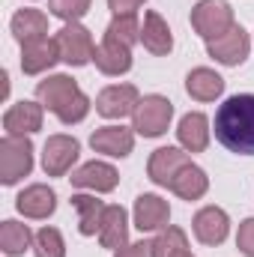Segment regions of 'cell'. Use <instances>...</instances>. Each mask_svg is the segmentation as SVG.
I'll return each instance as SVG.
<instances>
[{"label": "cell", "instance_id": "obj_1", "mask_svg": "<svg viewBox=\"0 0 254 257\" xmlns=\"http://www.w3.org/2000/svg\"><path fill=\"white\" fill-rule=\"evenodd\" d=\"M215 138L230 153L254 156V93L230 96L215 114Z\"/></svg>", "mask_w": 254, "mask_h": 257}, {"label": "cell", "instance_id": "obj_2", "mask_svg": "<svg viewBox=\"0 0 254 257\" xmlns=\"http://www.w3.org/2000/svg\"><path fill=\"white\" fill-rule=\"evenodd\" d=\"M36 96L42 102V108H48L51 114H57V120L72 126L81 123L90 111V99L78 90V84L69 75H51L45 81L36 84Z\"/></svg>", "mask_w": 254, "mask_h": 257}, {"label": "cell", "instance_id": "obj_3", "mask_svg": "<svg viewBox=\"0 0 254 257\" xmlns=\"http://www.w3.org/2000/svg\"><path fill=\"white\" fill-rule=\"evenodd\" d=\"M33 168V144L24 135H6L0 141V180L3 186H15Z\"/></svg>", "mask_w": 254, "mask_h": 257}, {"label": "cell", "instance_id": "obj_4", "mask_svg": "<svg viewBox=\"0 0 254 257\" xmlns=\"http://www.w3.org/2000/svg\"><path fill=\"white\" fill-rule=\"evenodd\" d=\"M174 117V105L165 96H144L132 114V128L144 138H159L165 135Z\"/></svg>", "mask_w": 254, "mask_h": 257}, {"label": "cell", "instance_id": "obj_5", "mask_svg": "<svg viewBox=\"0 0 254 257\" xmlns=\"http://www.w3.org/2000/svg\"><path fill=\"white\" fill-rule=\"evenodd\" d=\"M191 27L206 42L224 36L233 27V9H230V3L227 0H200L191 9Z\"/></svg>", "mask_w": 254, "mask_h": 257}, {"label": "cell", "instance_id": "obj_6", "mask_svg": "<svg viewBox=\"0 0 254 257\" xmlns=\"http://www.w3.org/2000/svg\"><path fill=\"white\" fill-rule=\"evenodd\" d=\"M57 39V48H60V60L69 66H84L93 60V51H96V42L90 36L87 27H81L78 21H69L63 24V30L54 36Z\"/></svg>", "mask_w": 254, "mask_h": 257}, {"label": "cell", "instance_id": "obj_7", "mask_svg": "<svg viewBox=\"0 0 254 257\" xmlns=\"http://www.w3.org/2000/svg\"><path fill=\"white\" fill-rule=\"evenodd\" d=\"M78 153H81V144L69 135H51L45 141V150H42V168L48 177H63L69 174V168L78 162Z\"/></svg>", "mask_w": 254, "mask_h": 257}, {"label": "cell", "instance_id": "obj_8", "mask_svg": "<svg viewBox=\"0 0 254 257\" xmlns=\"http://www.w3.org/2000/svg\"><path fill=\"white\" fill-rule=\"evenodd\" d=\"M248 48H251V39H248V33H245L239 24H233L224 36L206 42L209 57L218 60V63H224V66H239L248 57Z\"/></svg>", "mask_w": 254, "mask_h": 257}, {"label": "cell", "instance_id": "obj_9", "mask_svg": "<svg viewBox=\"0 0 254 257\" xmlns=\"http://www.w3.org/2000/svg\"><path fill=\"white\" fill-rule=\"evenodd\" d=\"M138 102H141V96H138V90H135L132 84H111V87H105V90L99 93L96 111H99L105 120H123L129 114H135Z\"/></svg>", "mask_w": 254, "mask_h": 257}, {"label": "cell", "instance_id": "obj_10", "mask_svg": "<svg viewBox=\"0 0 254 257\" xmlns=\"http://www.w3.org/2000/svg\"><path fill=\"white\" fill-rule=\"evenodd\" d=\"M191 230H194V236H197L203 245H221V242L227 239V233H230V218H227V212L218 209V206H203V209L194 215Z\"/></svg>", "mask_w": 254, "mask_h": 257}, {"label": "cell", "instance_id": "obj_11", "mask_svg": "<svg viewBox=\"0 0 254 257\" xmlns=\"http://www.w3.org/2000/svg\"><path fill=\"white\" fill-rule=\"evenodd\" d=\"M191 159L180 150V147H159L153 156H150V165H147V174L153 183L159 186H171V180L189 165Z\"/></svg>", "mask_w": 254, "mask_h": 257}, {"label": "cell", "instance_id": "obj_12", "mask_svg": "<svg viewBox=\"0 0 254 257\" xmlns=\"http://www.w3.org/2000/svg\"><path fill=\"white\" fill-rule=\"evenodd\" d=\"M72 186H78V189H93V192H114L117 189V183H120V174H117V168L114 165H108V162H87V165H81L72 177Z\"/></svg>", "mask_w": 254, "mask_h": 257}, {"label": "cell", "instance_id": "obj_13", "mask_svg": "<svg viewBox=\"0 0 254 257\" xmlns=\"http://www.w3.org/2000/svg\"><path fill=\"white\" fill-rule=\"evenodd\" d=\"M168 218H171V206L159 194H141L135 200V227L141 233H153V230L168 227Z\"/></svg>", "mask_w": 254, "mask_h": 257}, {"label": "cell", "instance_id": "obj_14", "mask_svg": "<svg viewBox=\"0 0 254 257\" xmlns=\"http://www.w3.org/2000/svg\"><path fill=\"white\" fill-rule=\"evenodd\" d=\"M57 60H60L57 39L42 36V39H33V42H24L21 45V69L27 75H39V72L51 69Z\"/></svg>", "mask_w": 254, "mask_h": 257}, {"label": "cell", "instance_id": "obj_15", "mask_svg": "<svg viewBox=\"0 0 254 257\" xmlns=\"http://www.w3.org/2000/svg\"><path fill=\"white\" fill-rule=\"evenodd\" d=\"M90 147H93L96 153L123 159V156L132 153V147H135V135H132V128H126V126H105V128H96V132L90 135Z\"/></svg>", "mask_w": 254, "mask_h": 257}, {"label": "cell", "instance_id": "obj_16", "mask_svg": "<svg viewBox=\"0 0 254 257\" xmlns=\"http://www.w3.org/2000/svg\"><path fill=\"white\" fill-rule=\"evenodd\" d=\"M141 42H144V48H147L150 54H156V57H165V54H171V48H174V36H171L168 21H165L159 12H153V9L144 15Z\"/></svg>", "mask_w": 254, "mask_h": 257}, {"label": "cell", "instance_id": "obj_17", "mask_svg": "<svg viewBox=\"0 0 254 257\" xmlns=\"http://www.w3.org/2000/svg\"><path fill=\"white\" fill-rule=\"evenodd\" d=\"M93 63L105 75H123V72L132 69V48L117 42V39H111V36H105L102 45L93 51Z\"/></svg>", "mask_w": 254, "mask_h": 257}, {"label": "cell", "instance_id": "obj_18", "mask_svg": "<svg viewBox=\"0 0 254 257\" xmlns=\"http://www.w3.org/2000/svg\"><path fill=\"white\" fill-rule=\"evenodd\" d=\"M15 206L21 215L27 218H48L54 209H57V194L51 192L48 186H27L24 192L15 197Z\"/></svg>", "mask_w": 254, "mask_h": 257}, {"label": "cell", "instance_id": "obj_19", "mask_svg": "<svg viewBox=\"0 0 254 257\" xmlns=\"http://www.w3.org/2000/svg\"><path fill=\"white\" fill-rule=\"evenodd\" d=\"M3 128L6 135H30L42 128V105L36 102H15L3 114Z\"/></svg>", "mask_w": 254, "mask_h": 257}, {"label": "cell", "instance_id": "obj_20", "mask_svg": "<svg viewBox=\"0 0 254 257\" xmlns=\"http://www.w3.org/2000/svg\"><path fill=\"white\" fill-rule=\"evenodd\" d=\"M186 90H189L191 99H197V102H215V99L224 93V78H221L218 72L200 66V69L189 72V78H186Z\"/></svg>", "mask_w": 254, "mask_h": 257}, {"label": "cell", "instance_id": "obj_21", "mask_svg": "<svg viewBox=\"0 0 254 257\" xmlns=\"http://www.w3.org/2000/svg\"><path fill=\"white\" fill-rule=\"evenodd\" d=\"M177 138H180V144H183L189 153H203L206 144H209V120H206L200 111L186 114V117L180 120Z\"/></svg>", "mask_w": 254, "mask_h": 257}, {"label": "cell", "instance_id": "obj_22", "mask_svg": "<svg viewBox=\"0 0 254 257\" xmlns=\"http://www.w3.org/2000/svg\"><path fill=\"white\" fill-rule=\"evenodd\" d=\"M12 33H15V39L21 45L48 36V18H45V12H39V9H18L12 15Z\"/></svg>", "mask_w": 254, "mask_h": 257}, {"label": "cell", "instance_id": "obj_23", "mask_svg": "<svg viewBox=\"0 0 254 257\" xmlns=\"http://www.w3.org/2000/svg\"><path fill=\"white\" fill-rule=\"evenodd\" d=\"M72 206L78 209V230L84 236H96L102 230V218H105V203L90 197V194H75L72 197Z\"/></svg>", "mask_w": 254, "mask_h": 257}, {"label": "cell", "instance_id": "obj_24", "mask_svg": "<svg viewBox=\"0 0 254 257\" xmlns=\"http://www.w3.org/2000/svg\"><path fill=\"white\" fill-rule=\"evenodd\" d=\"M126 236H129L126 209L123 206H108L105 209V218H102V230H99L102 245L111 248V251H120L126 245Z\"/></svg>", "mask_w": 254, "mask_h": 257}, {"label": "cell", "instance_id": "obj_25", "mask_svg": "<svg viewBox=\"0 0 254 257\" xmlns=\"http://www.w3.org/2000/svg\"><path fill=\"white\" fill-rule=\"evenodd\" d=\"M174 194H180L183 200H197V197H203L206 189H209V180H206V174L197 168V165H186L174 180H171V186H168Z\"/></svg>", "mask_w": 254, "mask_h": 257}, {"label": "cell", "instance_id": "obj_26", "mask_svg": "<svg viewBox=\"0 0 254 257\" xmlns=\"http://www.w3.org/2000/svg\"><path fill=\"white\" fill-rule=\"evenodd\" d=\"M30 227L27 224H18V221H3L0 224V248H3V254L9 257H18L24 254L27 248H30Z\"/></svg>", "mask_w": 254, "mask_h": 257}, {"label": "cell", "instance_id": "obj_27", "mask_svg": "<svg viewBox=\"0 0 254 257\" xmlns=\"http://www.w3.org/2000/svg\"><path fill=\"white\" fill-rule=\"evenodd\" d=\"M189 248V239L180 227H165L156 239H153V257H174Z\"/></svg>", "mask_w": 254, "mask_h": 257}, {"label": "cell", "instance_id": "obj_28", "mask_svg": "<svg viewBox=\"0 0 254 257\" xmlns=\"http://www.w3.org/2000/svg\"><path fill=\"white\" fill-rule=\"evenodd\" d=\"M105 36H111V39H117V42H123V45H129V48H132V45L141 39L138 15H135V12H129V15H117V18L108 24Z\"/></svg>", "mask_w": 254, "mask_h": 257}, {"label": "cell", "instance_id": "obj_29", "mask_svg": "<svg viewBox=\"0 0 254 257\" xmlns=\"http://www.w3.org/2000/svg\"><path fill=\"white\" fill-rule=\"evenodd\" d=\"M33 251H36V257H66V245H63L60 230L57 227H42L33 236Z\"/></svg>", "mask_w": 254, "mask_h": 257}, {"label": "cell", "instance_id": "obj_30", "mask_svg": "<svg viewBox=\"0 0 254 257\" xmlns=\"http://www.w3.org/2000/svg\"><path fill=\"white\" fill-rule=\"evenodd\" d=\"M48 9H51V15L63 18L66 24H69V21H78V18L87 15L90 0H48Z\"/></svg>", "mask_w": 254, "mask_h": 257}, {"label": "cell", "instance_id": "obj_31", "mask_svg": "<svg viewBox=\"0 0 254 257\" xmlns=\"http://www.w3.org/2000/svg\"><path fill=\"white\" fill-rule=\"evenodd\" d=\"M236 248L245 257H254V218H245L236 233Z\"/></svg>", "mask_w": 254, "mask_h": 257}, {"label": "cell", "instance_id": "obj_32", "mask_svg": "<svg viewBox=\"0 0 254 257\" xmlns=\"http://www.w3.org/2000/svg\"><path fill=\"white\" fill-rule=\"evenodd\" d=\"M114 257H153V242H135V245H123Z\"/></svg>", "mask_w": 254, "mask_h": 257}, {"label": "cell", "instance_id": "obj_33", "mask_svg": "<svg viewBox=\"0 0 254 257\" xmlns=\"http://www.w3.org/2000/svg\"><path fill=\"white\" fill-rule=\"evenodd\" d=\"M141 3H144V0H108V6L114 9V15H129V12H135Z\"/></svg>", "mask_w": 254, "mask_h": 257}, {"label": "cell", "instance_id": "obj_34", "mask_svg": "<svg viewBox=\"0 0 254 257\" xmlns=\"http://www.w3.org/2000/svg\"><path fill=\"white\" fill-rule=\"evenodd\" d=\"M174 257H194V254H191L189 248H186V251H180V254H174Z\"/></svg>", "mask_w": 254, "mask_h": 257}]
</instances>
